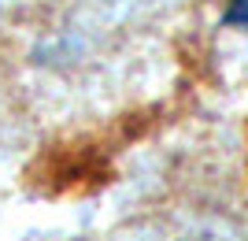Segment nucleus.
Instances as JSON below:
<instances>
[{
	"label": "nucleus",
	"instance_id": "nucleus-1",
	"mask_svg": "<svg viewBox=\"0 0 248 241\" xmlns=\"http://www.w3.org/2000/svg\"><path fill=\"white\" fill-rule=\"evenodd\" d=\"M226 22H237V26H245V30H248V0H233V4H230Z\"/></svg>",
	"mask_w": 248,
	"mask_h": 241
}]
</instances>
